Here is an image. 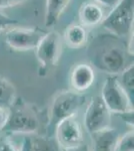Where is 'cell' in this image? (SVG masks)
Here are the masks:
<instances>
[{"instance_id": "1", "label": "cell", "mask_w": 134, "mask_h": 151, "mask_svg": "<svg viewBox=\"0 0 134 151\" xmlns=\"http://www.w3.org/2000/svg\"><path fill=\"white\" fill-rule=\"evenodd\" d=\"M87 57L93 67L110 75H119L133 65L130 43L112 33L96 36L90 42Z\"/></svg>"}, {"instance_id": "2", "label": "cell", "mask_w": 134, "mask_h": 151, "mask_svg": "<svg viewBox=\"0 0 134 151\" xmlns=\"http://www.w3.org/2000/svg\"><path fill=\"white\" fill-rule=\"evenodd\" d=\"M39 121L35 110L22 99H15L8 108V117L2 131L10 133H35Z\"/></svg>"}, {"instance_id": "3", "label": "cell", "mask_w": 134, "mask_h": 151, "mask_svg": "<svg viewBox=\"0 0 134 151\" xmlns=\"http://www.w3.org/2000/svg\"><path fill=\"white\" fill-rule=\"evenodd\" d=\"M84 102L85 96L76 91L61 92L56 95L50 107L48 130L55 131L56 126L61 121L75 116Z\"/></svg>"}, {"instance_id": "4", "label": "cell", "mask_w": 134, "mask_h": 151, "mask_svg": "<svg viewBox=\"0 0 134 151\" xmlns=\"http://www.w3.org/2000/svg\"><path fill=\"white\" fill-rule=\"evenodd\" d=\"M133 19L134 0H119L101 23L112 35L124 37L132 30Z\"/></svg>"}, {"instance_id": "5", "label": "cell", "mask_w": 134, "mask_h": 151, "mask_svg": "<svg viewBox=\"0 0 134 151\" xmlns=\"http://www.w3.org/2000/svg\"><path fill=\"white\" fill-rule=\"evenodd\" d=\"M101 99L111 113L127 114L131 112V100L118 81L117 75H109L101 90Z\"/></svg>"}, {"instance_id": "6", "label": "cell", "mask_w": 134, "mask_h": 151, "mask_svg": "<svg viewBox=\"0 0 134 151\" xmlns=\"http://www.w3.org/2000/svg\"><path fill=\"white\" fill-rule=\"evenodd\" d=\"M35 50L36 58L40 64L39 73L45 75L59 60L61 52V40L59 35L55 31L45 33Z\"/></svg>"}, {"instance_id": "7", "label": "cell", "mask_w": 134, "mask_h": 151, "mask_svg": "<svg viewBox=\"0 0 134 151\" xmlns=\"http://www.w3.org/2000/svg\"><path fill=\"white\" fill-rule=\"evenodd\" d=\"M110 113L100 96L90 101L85 112L84 125L89 134L104 130L110 126Z\"/></svg>"}, {"instance_id": "8", "label": "cell", "mask_w": 134, "mask_h": 151, "mask_svg": "<svg viewBox=\"0 0 134 151\" xmlns=\"http://www.w3.org/2000/svg\"><path fill=\"white\" fill-rule=\"evenodd\" d=\"M56 141L60 147L66 149L74 148L84 143L83 131L75 116L61 121L55 128Z\"/></svg>"}, {"instance_id": "9", "label": "cell", "mask_w": 134, "mask_h": 151, "mask_svg": "<svg viewBox=\"0 0 134 151\" xmlns=\"http://www.w3.org/2000/svg\"><path fill=\"white\" fill-rule=\"evenodd\" d=\"M45 32L36 28H12L5 35L6 43L16 50H35Z\"/></svg>"}, {"instance_id": "10", "label": "cell", "mask_w": 134, "mask_h": 151, "mask_svg": "<svg viewBox=\"0 0 134 151\" xmlns=\"http://www.w3.org/2000/svg\"><path fill=\"white\" fill-rule=\"evenodd\" d=\"M94 70L91 65L86 64L77 65L71 72L70 82L73 89L78 93L88 90L94 82Z\"/></svg>"}, {"instance_id": "11", "label": "cell", "mask_w": 134, "mask_h": 151, "mask_svg": "<svg viewBox=\"0 0 134 151\" xmlns=\"http://www.w3.org/2000/svg\"><path fill=\"white\" fill-rule=\"evenodd\" d=\"M90 135L93 144L92 151H116L119 135L115 129L108 127Z\"/></svg>"}, {"instance_id": "12", "label": "cell", "mask_w": 134, "mask_h": 151, "mask_svg": "<svg viewBox=\"0 0 134 151\" xmlns=\"http://www.w3.org/2000/svg\"><path fill=\"white\" fill-rule=\"evenodd\" d=\"M104 18L103 10L98 4L88 2L82 4L79 9V19L81 25L93 27L102 22Z\"/></svg>"}, {"instance_id": "13", "label": "cell", "mask_w": 134, "mask_h": 151, "mask_svg": "<svg viewBox=\"0 0 134 151\" xmlns=\"http://www.w3.org/2000/svg\"><path fill=\"white\" fill-rule=\"evenodd\" d=\"M69 1L70 0H46L45 25L47 27L55 25Z\"/></svg>"}, {"instance_id": "14", "label": "cell", "mask_w": 134, "mask_h": 151, "mask_svg": "<svg viewBox=\"0 0 134 151\" xmlns=\"http://www.w3.org/2000/svg\"><path fill=\"white\" fill-rule=\"evenodd\" d=\"M65 41L70 47L78 48L83 47L87 40L86 29L81 24H72L65 30Z\"/></svg>"}, {"instance_id": "15", "label": "cell", "mask_w": 134, "mask_h": 151, "mask_svg": "<svg viewBox=\"0 0 134 151\" xmlns=\"http://www.w3.org/2000/svg\"><path fill=\"white\" fill-rule=\"evenodd\" d=\"M15 88L0 75V106L8 109L16 99Z\"/></svg>"}, {"instance_id": "16", "label": "cell", "mask_w": 134, "mask_h": 151, "mask_svg": "<svg viewBox=\"0 0 134 151\" xmlns=\"http://www.w3.org/2000/svg\"><path fill=\"white\" fill-rule=\"evenodd\" d=\"M118 81L122 86L124 91L128 95L131 102H133V93H134V65H131L126 68L122 73L119 74Z\"/></svg>"}, {"instance_id": "17", "label": "cell", "mask_w": 134, "mask_h": 151, "mask_svg": "<svg viewBox=\"0 0 134 151\" xmlns=\"http://www.w3.org/2000/svg\"><path fill=\"white\" fill-rule=\"evenodd\" d=\"M34 151H59L54 141L44 137L33 138Z\"/></svg>"}, {"instance_id": "18", "label": "cell", "mask_w": 134, "mask_h": 151, "mask_svg": "<svg viewBox=\"0 0 134 151\" xmlns=\"http://www.w3.org/2000/svg\"><path fill=\"white\" fill-rule=\"evenodd\" d=\"M116 151H134L133 129L126 132L121 138H119L116 144Z\"/></svg>"}, {"instance_id": "19", "label": "cell", "mask_w": 134, "mask_h": 151, "mask_svg": "<svg viewBox=\"0 0 134 151\" xmlns=\"http://www.w3.org/2000/svg\"><path fill=\"white\" fill-rule=\"evenodd\" d=\"M0 151H17L8 136H0Z\"/></svg>"}, {"instance_id": "20", "label": "cell", "mask_w": 134, "mask_h": 151, "mask_svg": "<svg viewBox=\"0 0 134 151\" xmlns=\"http://www.w3.org/2000/svg\"><path fill=\"white\" fill-rule=\"evenodd\" d=\"M17 20L13 18H10L9 16L5 15L4 13H2L0 11V32H1L3 29H5L7 26L11 25V24H16Z\"/></svg>"}, {"instance_id": "21", "label": "cell", "mask_w": 134, "mask_h": 151, "mask_svg": "<svg viewBox=\"0 0 134 151\" xmlns=\"http://www.w3.org/2000/svg\"><path fill=\"white\" fill-rule=\"evenodd\" d=\"M20 151H34L32 137H30V136H25L24 137Z\"/></svg>"}, {"instance_id": "22", "label": "cell", "mask_w": 134, "mask_h": 151, "mask_svg": "<svg viewBox=\"0 0 134 151\" xmlns=\"http://www.w3.org/2000/svg\"><path fill=\"white\" fill-rule=\"evenodd\" d=\"M26 0H0V8H6V7L15 6L25 2Z\"/></svg>"}, {"instance_id": "23", "label": "cell", "mask_w": 134, "mask_h": 151, "mask_svg": "<svg viewBox=\"0 0 134 151\" xmlns=\"http://www.w3.org/2000/svg\"><path fill=\"white\" fill-rule=\"evenodd\" d=\"M7 117H8V109L0 106V130H2L5 126Z\"/></svg>"}, {"instance_id": "24", "label": "cell", "mask_w": 134, "mask_h": 151, "mask_svg": "<svg viewBox=\"0 0 134 151\" xmlns=\"http://www.w3.org/2000/svg\"><path fill=\"white\" fill-rule=\"evenodd\" d=\"M95 1H97L100 4H103V5H105V6L113 7L114 5H116V4L118 3L119 0H95Z\"/></svg>"}, {"instance_id": "25", "label": "cell", "mask_w": 134, "mask_h": 151, "mask_svg": "<svg viewBox=\"0 0 134 151\" xmlns=\"http://www.w3.org/2000/svg\"><path fill=\"white\" fill-rule=\"evenodd\" d=\"M65 151H89V147H88V145L82 143L81 145L77 146V147L70 148V149H66Z\"/></svg>"}]
</instances>
